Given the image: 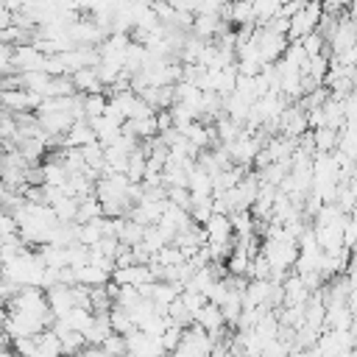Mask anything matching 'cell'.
I'll return each instance as SVG.
<instances>
[{"mask_svg": "<svg viewBox=\"0 0 357 357\" xmlns=\"http://www.w3.org/2000/svg\"><path fill=\"white\" fill-rule=\"evenodd\" d=\"M321 17H324V3H321V0H307V3L290 17V31H287L290 42H298V39L315 33L318 25H321Z\"/></svg>", "mask_w": 357, "mask_h": 357, "instance_id": "obj_1", "label": "cell"}, {"mask_svg": "<svg viewBox=\"0 0 357 357\" xmlns=\"http://www.w3.org/2000/svg\"><path fill=\"white\" fill-rule=\"evenodd\" d=\"M126 343H128V357H165L167 349L162 343L159 335H148L142 329H134L126 335Z\"/></svg>", "mask_w": 357, "mask_h": 357, "instance_id": "obj_2", "label": "cell"}, {"mask_svg": "<svg viewBox=\"0 0 357 357\" xmlns=\"http://www.w3.org/2000/svg\"><path fill=\"white\" fill-rule=\"evenodd\" d=\"M73 84H75V89H78V92H84V95L106 92V84L100 81V75H98V67H84V70L73 73Z\"/></svg>", "mask_w": 357, "mask_h": 357, "instance_id": "obj_3", "label": "cell"}, {"mask_svg": "<svg viewBox=\"0 0 357 357\" xmlns=\"http://www.w3.org/2000/svg\"><path fill=\"white\" fill-rule=\"evenodd\" d=\"M61 321H67V326L75 329V332H86L92 326V321H95V310H89V307H73Z\"/></svg>", "mask_w": 357, "mask_h": 357, "instance_id": "obj_4", "label": "cell"}, {"mask_svg": "<svg viewBox=\"0 0 357 357\" xmlns=\"http://www.w3.org/2000/svg\"><path fill=\"white\" fill-rule=\"evenodd\" d=\"M64 357H84V351H78V354H64Z\"/></svg>", "mask_w": 357, "mask_h": 357, "instance_id": "obj_5", "label": "cell"}]
</instances>
